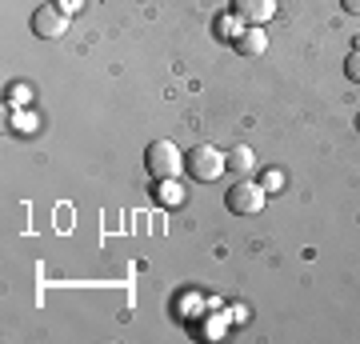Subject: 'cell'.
Instances as JSON below:
<instances>
[{
    "instance_id": "6da1fadb",
    "label": "cell",
    "mask_w": 360,
    "mask_h": 344,
    "mask_svg": "<svg viewBox=\"0 0 360 344\" xmlns=\"http://www.w3.org/2000/svg\"><path fill=\"white\" fill-rule=\"evenodd\" d=\"M144 168L153 180H168V177H180L184 168V153H180L172 141H153L144 148Z\"/></svg>"
},
{
    "instance_id": "7a4b0ae2",
    "label": "cell",
    "mask_w": 360,
    "mask_h": 344,
    "mask_svg": "<svg viewBox=\"0 0 360 344\" xmlns=\"http://www.w3.org/2000/svg\"><path fill=\"white\" fill-rule=\"evenodd\" d=\"M264 200H269L264 184H257V180H240V184H232V189H229L224 208L236 212V217H257L260 208H264Z\"/></svg>"
},
{
    "instance_id": "3957f363",
    "label": "cell",
    "mask_w": 360,
    "mask_h": 344,
    "mask_svg": "<svg viewBox=\"0 0 360 344\" xmlns=\"http://www.w3.org/2000/svg\"><path fill=\"white\" fill-rule=\"evenodd\" d=\"M184 168H188L200 184H208V180H217L220 172L229 168V160H224V153L212 148V144H196L193 153H184Z\"/></svg>"
},
{
    "instance_id": "277c9868",
    "label": "cell",
    "mask_w": 360,
    "mask_h": 344,
    "mask_svg": "<svg viewBox=\"0 0 360 344\" xmlns=\"http://www.w3.org/2000/svg\"><path fill=\"white\" fill-rule=\"evenodd\" d=\"M32 32L40 40H60L68 32V13H60L56 4H40L32 13Z\"/></svg>"
},
{
    "instance_id": "5b68a950",
    "label": "cell",
    "mask_w": 360,
    "mask_h": 344,
    "mask_svg": "<svg viewBox=\"0 0 360 344\" xmlns=\"http://www.w3.org/2000/svg\"><path fill=\"white\" fill-rule=\"evenodd\" d=\"M232 13L240 16L245 25H269L276 16V0H232Z\"/></svg>"
},
{
    "instance_id": "8992f818",
    "label": "cell",
    "mask_w": 360,
    "mask_h": 344,
    "mask_svg": "<svg viewBox=\"0 0 360 344\" xmlns=\"http://www.w3.org/2000/svg\"><path fill=\"white\" fill-rule=\"evenodd\" d=\"M232 49L240 52V56H260V52L269 49V32H264L260 25H248L245 32L236 37V44H232Z\"/></svg>"
},
{
    "instance_id": "52a82bcc",
    "label": "cell",
    "mask_w": 360,
    "mask_h": 344,
    "mask_svg": "<svg viewBox=\"0 0 360 344\" xmlns=\"http://www.w3.org/2000/svg\"><path fill=\"white\" fill-rule=\"evenodd\" d=\"M245 28H248V25H245L236 13H232V8H229V13H220L217 20H212V32H217V40H224V44H236V37H240Z\"/></svg>"
},
{
    "instance_id": "ba28073f",
    "label": "cell",
    "mask_w": 360,
    "mask_h": 344,
    "mask_svg": "<svg viewBox=\"0 0 360 344\" xmlns=\"http://www.w3.org/2000/svg\"><path fill=\"white\" fill-rule=\"evenodd\" d=\"M153 196H156V204H168V208H180V204H184V184H180L176 177H168V180H156Z\"/></svg>"
},
{
    "instance_id": "9c48e42d",
    "label": "cell",
    "mask_w": 360,
    "mask_h": 344,
    "mask_svg": "<svg viewBox=\"0 0 360 344\" xmlns=\"http://www.w3.org/2000/svg\"><path fill=\"white\" fill-rule=\"evenodd\" d=\"M224 160H229L232 172H240V177H248L252 168H257V153L248 148V144H232L229 153H224Z\"/></svg>"
},
{
    "instance_id": "30bf717a",
    "label": "cell",
    "mask_w": 360,
    "mask_h": 344,
    "mask_svg": "<svg viewBox=\"0 0 360 344\" xmlns=\"http://www.w3.org/2000/svg\"><path fill=\"white\" fill-rule=\"evenodd\" d=\"M260 184H264V192H281L284 189V172H281V168H264Z\"/></svg>"
},
{
    "instance_id": "8fae6325",
    "label": "cell",
    "mask_w": 360,
    "mask_h": 344,
    "mask_svg": "<svg viewBox=\"0 0 360 344\" xmlns=\"http://www.w3.org/2000/svg\"><path fill=\"white\" fill-rule=\"evenodd\" d=\"M345 77H348V80H356V84H360V49L348 52V60H345Z\"/></svg>"
},
{
    "instance_id": "7c38bea8",
    "label": "cell",
    "mask_w": 360,
    "mask_h": 344,
    "mask_svg": "<svg viewBox=\"0 0 360 344\" xmlns=\"http://www.w3.org/2000/svg\"><path fill=\"white\" fill-rule=\"evenodd\" d=\"M56 8H60V13H68V16H77L80 8H84V0H56Z\"/></svg>"
},
{
    "instance_id": "4fadbf2b",
    "label": "cell",
    "mask_w": 360,
    "mask_h": 344,
    "mask_svg": "<svg viewBox=\"0 0 360 344\" xmlns=\"http://www.w3.org/2000/svg\"><path fill=\"white\" fill-rule=\"evenodd\" d=\"M340 8H345L348 16H360V0H340Z\"/></svg>"
},
{
    "instance_id": "5bb4252c",
    "label": "cell",
    "mask_w": 360,
    "mask_h": 344,
    "mask_svg": "<svg viewBox=\"0 0 360 344\" xmlns=\"http://www.w3.org/2000/svg\"><path fill=\"white\" fill-rule=\"evenodd\" d=\"M16 132H32V120L28 116H16Z\"/></svg>"
}]
</instances>
